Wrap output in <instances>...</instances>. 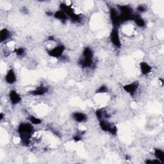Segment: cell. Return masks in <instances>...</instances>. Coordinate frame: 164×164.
I'll return each mask as SVG.
<instances>
[{"instance_id": "1", "label": "cell", "mask_w": 164, "mask_h": 164, "mask_svg": "<svg viewBox=\"0 0 164 164\" xmlns=\"http://www.w3.org/2000/svg\"><path fill=\"white\" fill-rule=\"evenodd\" d=\"M18 133L22 143L25 146L30 144V139L33 133V127L30 123H22L19 126Z\"/></svg>"}, {"instance_id": "2", "label": "cell", "mask_w": 164, "mask_h": 164, "mask_svg": "<svg viewBox=\"0 0 164 164\" xmlns=\"http://www.w3.org/2000/svg\"><path fill=\"white\" fill-rule=\"evenodd\" d=\"M100 128H101L103 131L106 132H109L112 135H116L117 132V128L116 125H114L113 123H110L106 121L105 119L101 120L99 122Z\"/></svg>"}, {"instance_id": "3", "label": "cell", "mask_w": 164, "mask_h": 164, "mask_svg": "<svg viewBox=\"0 0 164 164\" xmlns=\"http://www.w3.org/2000/svg\"><path fill=\"white\" fill-rule=\"evenodd\" d=\"M60 8H61V10L63 11V12H64L66 15H67L73 21L76 22L80 21V19H81L80 16L74 13L73 10L72 9L70 6H68V5L64 3H62L60 5Z\"/></svg>"}, {"instance_id": "4", "label": "cell", "mask_w": 164, "mask_h": 164, "mask_svg": "<svg viewBox=\"0 0 164 164\" xmlns=\"http://www.w3.org/2000/svg\"><path fill=\"white\" fill-rule=\"evenodd\" d=\"M110 18L112 20V24H114V27H117L123 23L121 19L120 18V16L119 13L117 12V10L113 7L110 8Z\"/></svg>"}, {"instance_id": "5", "label": "cell", "mask_w": 164, "mask_h": 164, "mask_svg": "<svg viewBox=\"0 0 164 164\" xmlns=\"http://www.w3.org/2000/svg\"><path fill=\"white\" fill-rule=\"evenodd\" d=\"M110 40L115 46L117 48H120L121 46V42H120V37L119 35V31L116 27H114L110 33Z\"/></svg>"}, {"instance_id": "6", "label": "cell", "mask_w": 164, "mask_h": 164, "mask_svg": "<svg viewBox=\"0 0 164 164\" xmlns=\"http://www.w3.org/2000/svg\"><path fill=\"white\" fill-rule=\"evenodd\" d=\"M65 50V47L63 45H59L58 46L54 48L52 50L48 51L49 55L54 57V58H59L62 55Z\"/></svg>"}, {"instance_id": "7", "label": "cell", "mask_w": 164, "mask_h": 164, "mask_svg": "<svg viewBox=\"0 0 164 164\" xmlns=\"http://www.w3.org/2000/svg\"><path fill=\"white\" fill-rule=\"evenodd\" d=\"M139 83L138 82H135L131 83H129V84L126 85L125 86H123V89L125 90L126 93H128V94L133 95L135 92L137 91L138 87H139Z\"/></svg>"}, {"instance_id": "8", "label": "cell", "mask_w": 164, "mask_h": 164, "mask_svg": "<svg viewBox=\"0 0 164 164\" xmlns=\"http://www.w3.org/2000/svg\"><path fill=\"white\" fill-rule=\"evenodd\" d=\"M9 97L12 105H16L21 101V96L17 93L16 91H11L9 93Z\"/></svg>"}, {"instance_id": "9", "label": "cell", "mask_w": 164, "mask_h": 164, "mask_svg": "<svg viewBox=\"0 0 164 164\" xmlns=\"http://www.w3.org/2000/svg\"><path fill=\"white\" fill-rule=\"evenodd\" d=\"M5 80L9 84H13V83L16 82V76L12 69H11L8 71L6 76H5Z\"/></svg>"}, {"instance_id": "10", "label": "cell", "mask_w": 164, "mask_h": 164, "mask_svg": "<svg viewBox=\"0 0 164 164\" xmlns=\"http://www.w3.org/2000/svg\"><path fill=\"white\" fill-rule=\"evenodd\" d=\"M73 119L76 120V122H83L86 121L87 119V117L85 114L81 113V112H75L73 114Z\"/></svg>"}, {"instance_id": "11", "label": "cell", "mask_w": 164, "mask_h": 164, "mask_svg": "<svg viewBox=\"0 0 164 164\" xmlns=\"http://www.w3.org/2000/svg\"><path fill=\"white\" fill-rule=\"evenodd\" d=\"M48 92V88L45 87H39L37 88L35 90L31 92V94H32L33 96H42V95L45 94Z\"/></svg>"}, {"instance_id": "12", "label": "cell", "mask_w": 164, "mask_h": 164, "mask_svg": "<svg viewBox=\"0 0 164 164\" xmlns=\"http://www.w3.org/2000/svg\"><path fill=\"white\" fill-rule=\"evenodd\" d=\"M140 70L143 74H148L151 71V67L145 62H142L140 64Z\"/></svg>"}, {"instance_id": "13", "label": "cell", "mask_w": 164, "mask_h": 164, "mask_svg": "<svg viewBox=\"0 0 164 164\" xmlns=\"http://www.w3.org/2000/svg\"><path fill=\"white\" fill-rule=\"evenodd\" d=\"M96 116L99 120H103L105 118H108L110 117L108 113H106L105 110H102V109H99V110H97L96 112Z\"/></svg>"}, {"instance_id": "14", "label": "cell", "mask_w": 164, "mask_h": 164, "mask_svg": "<svg viewBox=\"0 0 164 164\" xmlns=\"http://www.w3.org/2000/svg\"><path fill=\"white\" fill-rule=\"evenodd\" d=\"M54 17L56 19H58L59 20H61L62 21H65L67 19V15H66L64 12H63L62 10L57 11L54 14Z\"/></svg>"}, {"instance_id": "15", "label": "cell", "mask_w": 164, "mask_h": 164, "mask_svg": "<svg viewBox=\"0 0 164 164\" xmlns=\"http://www.w3.org/2000/svg\"><path fill=\"white\" fill-rule=\"evenodd\" d=\"M80 64L83 67H89L93 64V58L83 57L82 60L80 62Z\"/></svg>"}, {"instance_id": "16", "label": "cell", "mask_w": 164, "mask_h": 164, "mask_svg": "<svg viewBox=\"0 0 164 164\" xmlns=\"http://www.w3.org/2000/svg\"><path fill=\"white\" fill-rule=\"evenodd\" d=\"M9 37V31L7 28H3L0 31V41L4 42Z\"/></svg>"}, {"instance_id": "17", "label": "cell", "mask_w": 164, "mask_h": 164, "mask_svg": "<svg viewBox=\"0 0 164 164\" xmlns=\"http://www.w3.org/2000/svg\"><path fill=\"white\" fill-rule=\"evenodd\" d=\"M154 155L161 163L164 162V152H163V151L159 149H155Z\"/></svg>"}, {"instance_id": "18", "label": "cell", "mask_w": 164, "mask_h": 164, "mask_svg": "<svg viewBox=\"0 0 164 164\" xmlns=\"http://www.w3.org/2000/svg\"><path fill=\"white\" fill-rule=\"evenodd\" d=\"M133 20H134L135 23L140 27H144L146 24L144 20L141 18L139 15H134Z\"/></svg>"}, {"instance_id": "19", "label": "cell", "mask_w": 164, "mask_h": 164, "mask_svg": "<svg viewBox=\"0 0 164 164\" xmlns=\"http://www.w3.org/2000/svg\"><path fill=\"white\" fill-rule=\"evenodd\" d=\"M30 120L31 123L33 124V125H40L42 122L41 119H39V118H37L34 116H30Z\"/></svg>"}, {"instance_id": "20", "label": "cell", "mask_w": 164, "mask_h": 164, "mask_svg": "<svg viewBox=\"0 0 164 164\" xmlns=\"http://www.w3.org/2000/svg\"><path fill=\"white\" fill-rule=\"evenodd\" d=\"M108 88L105 85H102L101 87H99V88L96 91L97 93H106L108 92Z\"/></svg>"}, {"instance_id": "21", "label": "cell", "mask_w": 164, "mask_h": 164, "mask_svg": "<svg viewBox=\"0 0 164 164\" xmlns=\"http://www.w3.org/2000/svg\"><path fill=\"white\" fill-rule=\"evenodd\" d=\"M24 52H25L24 49L22 48H18L15 50V53H16L17 55H18V56H22L24 54Z\"/></svg>"}, {"instance_id": "22", "label": "cell", "mask_w": 164, "mask_h": 164, "mask_svg": "<svg viewBox=\"0 0 164 164\" xmlns=\"http://www.w3.org/2000/svg\"><path fill=\"white\" fill-rule=\"evenodd\" d=\"M146 163H148V164H150V163H160L161 162L158 159H155L154 160H148L146 161Z\"/></svg>"}, {"instance_id": "23", "label": "cell", "mask_w": 164, "mask_h": 164, "mask_svg": "<svg viewBox=\"0 0 164 164\" xmlns=\"http://www.w3.org/2000/svg\"><path fill=\"white\" fill-rule=\"evenodd\" d=\"M137 10L140 12H144L146 11V7L143 6V5H140V6L137 7Z\"/></svg>"}, {"instance_id": "24", "label": "cell", "mask_w": 164, "mask_h": 164, "mask_svg": "<svg viewBox=\"0 0 164 164\" xmlns=\"http://www.w3.org/2000/svg\"><path fill=\"white\" fill-rule=\"evenodd\" d=\"M73 139L74 141H76V142H78V141L81 140V138H80L79 136H75V137H74Z\"/></svg>"}, {"instance_id": "25", "label": "cell", "mask_w": 164, "mask_h": 164, "mask_svg": "<svg viewBox=\"0 0 164 164\" xmlns=\"http://www.w3.org/2000/svg\"><path fill=\"white\" fill-rule=\"evenodd\" d=\"M48 40H49V41H53V40H54V37H53V36H50V37L48 38Z\"/></svg>"}, {"instance_id": "26", "label": "cell", "mask_w": 164, "mask_h": 164, "mask_svg": "<svg viewBox=\"0 0 164 164\" xmlns=\"http://www.w3.org/2000/svg\"><path fill=\"white\" fill-rule=\"evenodd\" d=\"M3 119V113H1L0 114V120H2Z\"/></svg>"}, {"instance_id": "27", "label": "cell", "mask_w": 164, "mask_h": 164, "mask_svg": "<svg viewBox=\"0 0 164 164\" xmlns=\"http://www.w3.org/2000/svg\"><path fill=\"white\" fill-rule=\"evenodd\" d=\"M47 14L49 16H51V15H52V13L51 12H47Z\"/></svg>"}]
</instances>
